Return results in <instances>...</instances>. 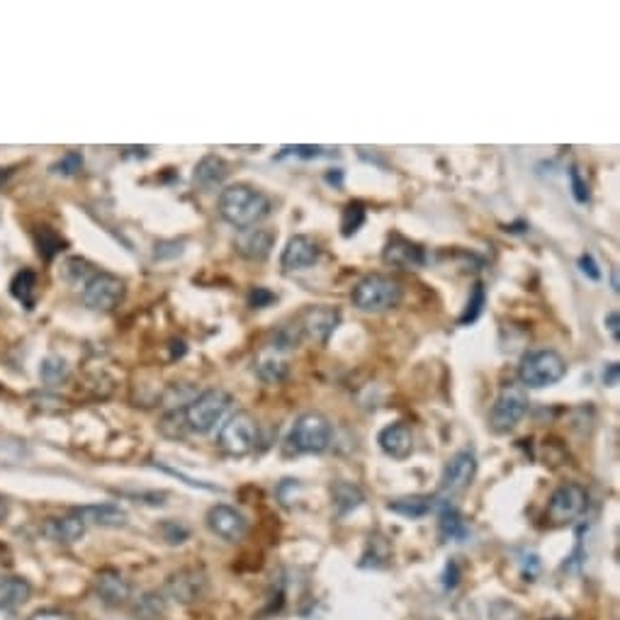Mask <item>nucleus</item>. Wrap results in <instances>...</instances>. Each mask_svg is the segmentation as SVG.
<instances>
[{
  "label": "nucleus",
  "instance_id": "obj_1",
  "mask_svg": "<svg viewBox=\"0 0 620 620\" xmlns=\"http://www.w3.org/2000/svg\"><path fill=\"white\" fill-rule=\"evenodd\" d=\"M271 197L249 182H231L227 188H221L220 197H217L220 217L239 231L261 224L271 214Z\"/></svg>",
  "mask_w": 620,
  "mask_h": 620
},
{
  "label": "nucleus",
  "instance_id": "obj_2",
  "mask_svg": "<svg viewBox=\"0 0 620 620\" xmlns=\"http://www.w3.org/2000/svg\"><path fill=\"white\" fill-rule=\"evenodd\" d=\"M333 426L331 421L319 414V411H307L290 428L285 438V453L288 455H321L331 448Z\"/></svg>",
  "mask_w": 620,
  "mask_h": 620
},
{
  "label": "nucleus",
  "instance_id": "obj_3",
  "mask_svg": "<svg viewBox=\"0 0 620 620\" xmlns=\"http://www.w3.org/2000/svg\"><path fill=\"white\" fill-rule=\"evenodd\" d=\"M231 404H234V397L224 392V389H220V387L217 389H204L200 397H195L190 404L182 407V417H185L188 433H195V436L212 433Z\"/></svg>",
  "mask_w": 620,
  "mask_h": 620
},
{
  "label": "nucleus",
  "instance_id": "obj_4",
  "mask_svg": "<svg viewBox=\"0 0 620 620\" xmlns=\"http://www.w3.org/2000/svg\"><path fill=\"white\" fill-rule=\"evenodd\" d=\"M567 370V360L557 350H528L518 363V379L523 389H545L565 379Z\"/></svg>",
  "mask_w": 620,
  "mask_h": 620
},
{
  "label": "nucleus",
  "instance_id": "obj_5",
  "mask_svg": "<svg viewBox=\"0 0 620 620\" xmlns=\"http://www.w3.org/2000/svg\"><path fill=\"white\" fill-rule=\"evenodd\" d=\"M401 297H404V290H401L399 280L382 275V272H372V275H365L363 280L353 288L350 302L356 310L378 314V311L399 307Z\"/></svg>",
  "mask_w": 620,
  "mask_h": 620
},
{
  "label": "nucleus",
  "instance_id": "obj_6",
  "mask_svg": "<svg viewBox=\"0 0 620 620\" xmlns=\"http://www.w3.org/2000/svg\"><path fill=\"white\" fill-rule=\"evenodd\" d=\"M528 392L521 385L508 382V385L501 387V392L494 399L492 411H489V428L494 433H499V436L511 433L516 426L521 424L523 417L528 414Z\"/></svg>",
  "mask_w": 620,
  "mask_h": 620
},
{
  "label": "nucleus",
  "instance_id": "obj_7",
  "mask_svg": "<svg viewBox=\"0 0 620 620\" xmlns=\"http://www.w3.org/2000/svg\"><path fill=\"white\" fill-rule=\"evenodd\" d=\"M217 446L221 453L231 458H246L258 446V421L249 411H234L231 417L221 424Z\"/></svg>",
  "mask_w": 620,
  "mask_h": 620
},
{
  "label": "nucleus",
  "instance_id": "obj_8",
  "mask_svg": "<svg viewBox=\"0 0 620 620\" xmlns=\"http://www.w3.org/2000/svg\"><path fill=\"white\" fill-rule=\"evenodd\" d=\"M586 508H589V492L576 482H565L555 489L550 501H547L545 518L550 526L560 528V526H569L576 518H582Z\"/></svg>",
  "mask_w": 620,
  "mask_h": 620
},
{
  "label": "nucleus",
  "instance_id": "obj_9",
  "mask_svg": "<svg viewBox=\"0 0 620 620\" xmlns=\"http://www.w3.org/2000/svg\"><path fill=\"white\" fill-rule=\"evenodd\" d=\"M81 288H84V292H81L84 304L93 311L117 310V307L124 302V292H127L124 282H122L117 275L105 271L93 272L91 278H88Z\"/></svg>",
  "mask_w": 620,
  "mask_h": 620
},
{
  "label": "nucleus",
  "instance_id": "obj_10",
  "mask_svg": "<svg viewBox=\"0 0 620 620\" xmlns=\"http://www.w3.org/2000/svg\"><path fill=\"white\" fill-rule=\"evenodd\" d=\"M340 324V311L329 304H311L307 310H302L295 319V331L300 333V339H310L319 346H326L331 333L336 331V326Z\"/></svg>",
  "mask_w": 620,
  "mask_h": 620
},
{
  "label": "nucleus",
  "instance_id": "obj_11",
  "mask_svg": "<svg viewBox=\"0 0 620 620\" xmlns=\"http://www.w3.org/2000/svg\"><path fill=\"white\" fill-rule=\"evenodd\" d=\"M207 528L212 530L214 536L227 540V543H239L243 536L249 533V521L239 508L229 507V504H214L210 507L207 516H204Z\"/></svg>",
  "mask_w": 620,
  "mask_h": 620
},
{
  "label": "nucleus",
  "instance_id": "obj_12",
  "mask_svg": "<svg viewBox=\"0 0 620 620\" xmlns=\"http://www.w3.org/2000/svg\"><path fill=\"white\" fill-rule=\"evenodd\" d=\"M207 594V575L202 569L188 567L168 576L163 586V598H171L175 604H195Z\"/></svg>",
  "mask_w": 620,
  "mask_h": 620
},
{
  "label": "nucleus",
  "instance_id": "obj_13",
  "mask_svg": "<svg viewBox=\"0 0 620 620\" xmlns=\"http://www.w3.org/2000/svg\"><path fill=\"white\" fill-rule=\"evenodd\" d=\"M477 477V458L472 450H458V453L446 462L443 477H440V492L443 494H460L465 492Z\"/></svg>",
  "mask_w": 620,
  "mask_h": 620
},
{
  "label": "nucleus",
  "instance_id": "obj_14",
  "mask_svg": "<svg viewBox=\"0 0 620 620\" xmlns=\"http://www.w3.org/2000/svg\"><path fill=\"white\" fill-rule=\"evenodd\" d=\"M288 356V349H282L275 340H271L258 350L256 360H253V372L258 375V379H263L265 385H280L282 379L290 375Z\"/></svg>",
  "mask_w": 620,
  "mask_h": 620
},
{
  "label": "nucleus",
  "instance_id": "obj_15",
  "mask_svg": "<svg viewBox=\"0 0 620 620\" xmlns=\"http://www.w3.org/2000/svg\"><path fill=\"white\" fill-rule=\"evenodd\" d=\"M382 261L387 265H392V268L414 271V268H424L426 265V249L407 239V236L392 234L387 239L385 249H382Z\"/></svg>",
  "mask_w": 620,
  "mask_h": 620
},
{
  "label": "nucleus",
  "instance_id": "obj_16",
  "mask_svg": "<svg viewBox=\"0 0 620 620\" xmlns=\"http://www.w3.org/2000/svg\"><path fill=\"white\" fill-rule=\"evenodd\" d=\"M321 258V249L314 239L304 234H295L288 241V246L282 249L280 265L285 272H297L307 271V268H314Z\"/></svg>",
  "mask_w": 620,
  "mask_h": 620
},
{
  "label": "nucleus",
  "instance_id": "obj_17",
  "mask_svg": "<svg viewBox=\"0 0 620 620\" xmlns=\"http://www.w3.org/2000/svg\"><path fill=\"white\" fill-rule=\"evenodd\" d=\"M275 239H278V236H275V231H271V229H243V231H239V236H236V253L241 258H246V261H256V263H261V261H265V258L271 256L272 246H275Z\"/></svg>",
  "mask_w": 620,
  "mask_h": 620
},
{
  "label": "nucleus",
  "instance_id": "obj_18",
  "mask_svg": "<svg viewBox=\"0 0 620 620\" xmlns=\"http://www.w3.org/2000/svg\"><path fill=\"white\" fill-rule=\"evenodd\" d=\"M95 591L103 604L120 608L132 601V586L117 569H100L95 576Z\"/></svg>",
  "mask_w": 620,
  "mask_h": 620
},
{
  "label": "nucleus",
  "instance_id": "obj_19",
  "mask_svg": "<svg viewBox=\"0 0 620 620\" xmlns=\"http://www.w3.org/2000/svg\"><path fill=\"white\" fill-rule=\"evenodd\" d=\"M229 173H231V171H229L227 161L221 159V156H217V153H207V156L200 159L195 171H192V182H195V188H200L202 192H212V190L224 185Z\"/></svg>",
  "mask_w": 620,
  "mask_h": 620
},
{
  "label": "nucleus",
  "instance_id": "obj_20",
  "mask_svg": "<svg viewBox=\"0 0 620 620\" xmlns=\"http://www.w3.org/2000/svg\"><path fill=\"white\" fill-rule=\"evenodd\" d=\"M378 443L382 453L394 460H407L414 453V433L407 424H389L385 426L378 436Z\"/></svg>",
  "mask_w": 620,
  "mask_h": 620
},
{
  "label": "nucleus",
  "instance_id": "obj_21",
  "mask_svg": "<svg viewBox=\"0 0 620 620\" xmlns=\"http://www.w3.org/2000/svg\"><path fill=\"white\" fill-rule=\"evenodd\" d=\"M42 533H44L49 540H54V543L74 545L85 536V523L81 521L76 514L61 516V518H49V521H44Z\"/></svg>",
  "mask_w": 620,
  "mask_h": 620
},
{
  "label": "nucleus",
  "instance_id": "obj_22",
  "mask_svg": "<svg viewBox=\"0 0 620 620\" xmlns=\"http://www.w3.org/2000/svg\"><path fill=\"white\" fill-rule=\"evenodd\" d=\"M76 516L88 526H100V528H122L127 526V514L117 504H93V507L76 508Z\"/></svg>",
  "mask_w": 620,
  "mask_h": 620
},
{
  "label": "nucleus",
  "instance_id": "obj_23",
  "mask_svg": "<svg viewBox=\"0 0 620 620\" xmlns=\"http://www.w3.org/2000/svg\"><path fill=\"white\" fill-rule=\"evenodd\" d=\"M32 596V586L23 576H0V608H15L27 604Z\"/></svg>",
  "mask_w": 620,
  "mask_h": 620
},
{
  "label": "nucleus",
  "instance_id": "obj_24",
  "mask_svg": "<svg viewBox=\"0 0 620 620\" xmlns=\"http://www.w3.org/2000/svg\"><path fill=\"white\" fill-rule=\"evenodd\" d=\"M387 508H389L392 514L404 516V518H424V516L431 514L433 497H421V494H414V497H401V499L389 501Z\"/></svg>",
  "mask_w": 620,
  "mask_h": 620
},
{
  "label": "nucleus",
  "instance_id": "obj_25",
  "mask_svg": "<svg viewBox=\"0 0 620 620\" xmlns=\"http://www.w3.org/2000/svg\"><path fill=\"white\" fill-rule=\"evenodd\" d=\"M10 292H13L17 302H23V307L34 310V302H37V275L32 271H20L10 282Z\"/></svg>",
  "mask_w": 620,
  "mask_h": 620
},
{
  "label": "nucleus",
  "instance_id": "obj_26",
  "mask_svg": "<svg viewBox=\"0 0 620 620\" xmlns=\"http://www.w3.org/2000/svg\"><path fill=\"white\" fill-rule=\"evenodd\" d=\"M132 613L136 620H161L166 613V598L159 591H146L144 596L132 604Z\"/></svg>",
  "mask_w": 620,
  "mask_h": 620
},
{
  "label": "nucleus",
  "instance_id": "obj_27",
  "mask_svg": "<svg viewBox=\"0 0 620 620\" xmlns=\"http://www.w3.org/2000/svg\"><path fill=\"white\" fill-rule=\"evenodd\" d=\"M440 536L446 540H465L469 536L467 523L458 508L443 507V511H440Z\"/></svg>",
  "mask_w": 620,
  "mask_h": 620
},
{
  "label": "nucleus",
  "instance_id": "obj_28",
  "mask_svg": "<svg viewBox=\"0 0 620 620\" xmlns=\"http://www.w3.org/2000/svg\"><path fill=\"white\" fill-rule=\"evenodd\" d=\"M365 501L363 492L358 487L349 485V482H339L333 485V507L339 508V516H346L350 511H356Z\"/></svg>",
  "mask_w": 620,
  "mask_h": 620
},
{
  "label": "nucleus",
  "instance_id": "obj_29",
  "mask_svg": "<svg viewBox=\"0 0 620 620\" xmlns=\"http://www.w3.org/2000/svg\"><path fill=\"white\" fill-rule=\"evenodd\" d=\"M365 217H368V212H365L363 202L353 200V202L346 204V207H343V212H340V234L346 236V239L356 236L358 231L363 229Z\"/></svg>",
  "mask_w": 620,
  "mask_h": 620
},
{
  "label": "nucleus",
  "instance_id": "obj_30",
  "mask_svg": "<svg viewBox=\"0 0 620 620\" xmlns=\"http://www.w3.org/2000/svg\"><path fill=\"white\" fill-rule=\"evenodd\" d=\"M485 304H487V288L485 282L479 280L475 282V288H472V292H469V300L467 304H465V311L460 314V326H467V324H475L477 319L482 317V311H485Z\"/></svg>",
  "mask_w": 620,
  "mask_h": 620
},
{
  "label": "nucleus",
  "instance_id": "obj_31",
  "mask_svg": "<svg viewBox=\"0 0 620 620\" xmlns=\"http://www.w3.org/2000/svg\"><path fill=\"white\" fill-rule=\"evenodd\" d=\"M93 272H95V268H93L85 258L78 256L68 258L66 263H64V268H61V275H64L68 282H74V285H84Z\"/></svg>",
  "mask_w": 620,
  "mask_h": 620
},
{
  "label": "nucleus",
  "instance_id": "obj_32",
  "mask_svg": "<svg viewBox=\"0 0 620 620\" xmlns=\"http://www.w3.org/2000/svg\"><path fill=\"white\" fill-rule=\"evenodd\" d=\"M161 433L166 436V438H185V436H190L188 433V426H185V417H182V407L173 408V411H168L166 417L161 418L159 424Z\"/></svg>",
  "mask_w": 620,
  "mask_h": 620
},
{
  "label": "nucleus",
  "instance_id": "obj_33",
  "mask_svg": "<svg viewBox=\"0 0 620 620\" xmlns=\"http://www.w3.org/2000/svg\"><path fill=\"white\" fill-rule=\"evenodd\" d=\"M66 375H68V368L59 356L44 358V363H42V368H39V378L44 379L49 387L61 385V382L66 379Z\"/></svg>",
  "mask_w": 620,
  "mask_h": 620
},
{
  "label": "nucleus",
  "instance_id": "obj_34",
  "mask_svg": "<svg viewBox=\"0 0 620 620\" xmlns=\"http://www.w3.org/2000/svg\"><path fill=\"white\" fill-rule=\"evenodd\" d=\"M81 168H84V153L68 152L64 159L54 163L52 171L54 173H61V175H76Z\"/></svg>",
  "mask_w": 620,
  "mask_h": 620
},
{
  "label": "nucleus",
  "instance_id": "obj_35",
  "mask_svg": "<svg viewBox=\"0 0 620 620\" xmlns=\"http://www.w3.org/2000/svg\"><path fill=\"white\" fill-rule=\"evenodd\" d=\"M246 302H249L251 310H265V307H272V304L278 302V295L275 292H271L268 288H251L249 295H246Z\"/></svg>",
  "mask_w": 620,
  "mask_h": 620
},
{
  "label": "nucleus",
  "instance_id": "obj_36",
  "mask_svg": "<svg viewBox=\"0 0 620 620\" xmlns=\"http://www.w3.org/2000/svg\"><path fill=\"white\" fill-rule=\"evenodd\" d=\"M161 536L166 537L171 545H181L190 537V528L181 521H166L161 523Z\"/></svg>",
  "mask_w": 620,
  "mask_h": 620
},
{
  "label": "nucleus",
  "instance_id": "obj_37",
  "mask_svg": "<svg viewBox=\"0 0 620 620\" xmlns=\"http://www.w3.org/2000/svg\"><path fill=\"white\" fill-rule=\"evenodd\" d=\"M569 185H572V197H575L576 202L579 204H586L591 200V192H589V185H586V181L582 178V171L576 166L569 168Z\"/></svg>",
  "mask_w": 620,
  "mask_h": 620
},
{
  "label": "nucleus",
  "instance_id": "obj_38",
  "mask_svg": "<svg viewBox=\"0 0 620 620\" xmlns=\"http://www.w3.org/2000/svg\"><path fill=\"white\" fill-rule=\"evenodd\" d=\"M288 153H292V156H297V159L311 161V159H321V156H326V149H321V146H311V144L285 146L278 159H282V156H288Z\"/></svg>",
  "mask_w": 620,
  "mask_h": 620
},
{
  "label": "nucleus",
  "instance_id": "obj_39",
  "mask_svg": "<svg viewBox=\"0 0 620 620\" xmlns=\"http://www.w3.org/2000/svg\"><path fill=\"white\" fill-rule=\"evenodd\" d=\"M61 246H64V241L54 234L52 229H42V234H39V253L42 256L54 258L61 251Z\"/></svg>",
  "mask_w": 620,
  "mask_h": 620
},
{
  "label": "nucleus",
  "instance_id": "obj_40",
  "mask_svg": "<svg viewBox=\"0 0 620 620\" xmlns=\"http://www.w3.org/2000/svg\"><path fill=\"white\" fill-rule=\"evenodd\" d=\"M579 271L589 278V280L598 282L601 278H604V272H601V268H598V263L594 261V256L591 253H584L582 258H579Z\"/></svg>",
  "mask_w": 620,
  "mask_h": 620
},
{
  "label": "nucleus",
  "instance_id": "obj_41",
  "mask_svg": "<svg viewBox=\"0 0 620 620\" xmlns=\"http://www.w3.org/2000/svg\"><path fill=\"white\" fill-rule=\"evenodd\" d=\"M182 253V241H159L156 243V251L153 256L159 261H166V258H175Z\"/></svg>",
  "mask_w": 620,
  "mask_h": 620
},
{
  "label": "nucleus",
  "instance_id": "obj_42",
  "mask_svg": "<svg viewBox=\"0 0 620 620\" xmlns=\"http://www.w3.org/2000/svg\"><path fill=\"white\" fill-rule=\"evenodd\" d=\"M27 620H76L71 613L56 611V608H46V611H37L32 618Z\"/></svg>",
  "mask_w": 620,
  "mask_h": 620
},
{
  "label": "nucleus",
  "instance_id": "obj_43",
  "mask_svg": "<svg viewBox=\"0 0 620 620\" xmlns=\"http://www.w3.org/2000/svg\"><path fill=\"white\" fill-rule=\"evenodd\" d=\"M605 326H608V331H611L613 340L618 343L620 340V314L615 310H611L608 314H605Z\"/></svg>",
  "mask_w": 620,
  "mask_h": 620
},
{
  "label": "nucleus",
  "instance_id": "obj_44",
  "mask_svg": "<svg viewBox=\"0 0 620 620\" xmlns=\"http://www.w3.org/2000/svg\"><path fill=\"white\" fill-rule=\"evenodd\" d=\"M620 379V365L618 363H608L604 370V385L605 387H618Z\"/></svg>",
  "mask_w": 620,
  "mask_h": 620
},
{
  "label": "nucleus",
  "instance_id": "obj_45",
  "mask_svg": "<svg viewBox=\"0 0 620 620\" xmlns=\"http://www.w3.org/2000/svg\"><path fill=\"white\" fill-rule=\"evenodd\" d=\"M446 589H455L458 586V562H448V567H446Z\"/></svg>",
  "mask_w": 620,
  "mask_h": 620
},
{
  "label": "nucleus",
  "instance_id": "obj_46",
  "mask_svg": "<svg viewBox=\"0 0 620 620\" xmlns=\"http://www.w3.org/2000/svg\"><path fill=\"white\" fill-rule=\"evenodd\" d=\"M326 182L340 188V185H343V171H339V168H336V171H329V173H326Z\"/></svg>",
  "mask_w": 620,
  "mask_h": 620
},
{
  "label": "nucleus",
  "instance_id": "obj_47",
  "mask_svg": "<svg viewBox=\"0 0 620 620\" xmlns=\"http://www.w3.org/2000/svg\"><path fill=\"white\" fill-rule=\"evenodd\" d=\"M8 518V501L0 497V523Z\"/></svg>",
  "mask_w": 620,
  "mask_h": 620
},
{
  "label": "nucleus",
  "instance_id": "obj_48",
  "mask_svg": "<svg viewBox=\"0 0 620 620\" xmlns=\"http://www.w3.org/2000/svg\"><path fill=\"white\" fill-rule=\"evenodd\" d=\"M0 620H17V615L10 608H0Z\"/></svg>",
  "mask_w": 620,
  "mask_h": 620
},
{
  "label": "nucleus",
  "instance_id": "obj_49",
  "mask_svg": "<svg viewBox=\"0 0 620 620\" xmlns=\"http://www.w3.org/2000/svg\"><path fill=\"white\" fill-rule=\"evenodd\" d=\"M611 285H613V292H618V271H613V275H611Z\"/></svg>",
  "mask_w": 620,
  "mask_h": 620
}]
</instances>
